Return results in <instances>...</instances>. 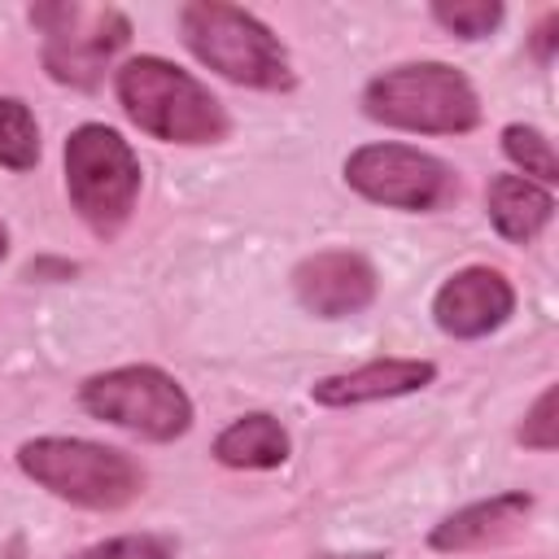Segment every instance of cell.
<instances>
[{"label": "cell", "instance_id": "6da1fadb", "mask_svg": "<svg viewBox=\"0 0 559 559\" xmlns=\"http://www.w3.org/2000/svg\"><path fill=\"white\" fill-rule=\"evenodd\" d=\"M114 92L122 114L166 144H218L231 127L223 100L166 57H131L114 74Z\"/></svg>", "mask_w": 559, "mask_h": 559}, {"label": "cell", "instance_id": "7a4b0ae2", "mask_svg": "<svg viewBox=\"0 0 559 559\" xmlns=\"http://www.w3.org/2000/svg\"><path fill=\"white\" fill-rule=\"evenodd\" d=\"M179 31L192 57L214 74H223L227 83L258 87V92H288L297 83L284 44L249 9L192 0L179 9Z\"/></svg>", "mask_w": 559, "mask_h": 559}, {"label": "cell", "instance_id": "3957f363", "mask_svg": "<svg viewBox=\"0 0 559 559\" xmlns=\"http://www.w3.org/2000/svg\"><path fill=\"white\" fill-rule=\"evenodd\" d=\"M362 114L397 131L463 135L480 122V96L467 74L445 61H406L367 83Z\"/></svg>", "mask_w": 559, "mask_h": 559}, {"label": "cell", "instance_id": "277c9868", "mask_svg": "<svg viewBox=\"0 0 559 559\" xmlns=\"http://www.w3.org/2000/svg\"><path fill=\"white\" fill-rule=\"evenodd\" d=\"M17 467L39 489L87 511H118L140 498L144 472L131 454L87 437H35L17 445Z\"/></svg>", "mask_w": 559, "mask_h": 559}, {"label": "cell", "instance_id": "5b68a950", "mask_svg": "<svg viewBox=\"0 0 559 559\" xmlns=\"http://www.w3.org/2000/svg\"><path fill=\"white\" fill-rule=\"evenodd\" d=\"M66 192L96 236H114L140 197V157L105 122H83L66 140Z\"/></svg>", "mask_w": 559, "mask_h": 559}, {"label": "cell", "instance_id": "8992f818", "mask_svg": "<svg viewBox=\"0 0 559 559\" xmlns=\"http://www.w3.org/2000/svg\"><path fill=\"white\" fill-rule=\"evenodd\" d=\"M79 402L87 415L114 428H127L144 441H175L192 428V397L183 393L175 376L148 362L114 367V371L83 380Z\"/></svg>", "mask_w": 559, "mask_h": 559}, {"label": "cell", "instance_id": "52a82bcc", "mask_svg": "<svg viewBox=\"0 0 559 559\" xmlns=\"http://www.w3.org/2000/svg\"><path fill=\"white\" fill-rule=\"evenodd\" d=\"M31 22L44 31V70L70 87H96L114 52L131 39V22L118 9L35 4Z\"/></svg>", "mask_w": 559, "mask_h": 559}, {"label": "cell", "instance_id": "ba28073f", "mask_svg": "<svg viewBox=\"0 0 559 559\" xmlns=\"http://www.w3.org/2000/svg\"><path fill=\"white\" fill-rule=\"evenodd\" d=\"M345 183L376 205L411 210V214L437 210L459 192V179L441 157L411 144H389V140L354 148L345 157Z\"/></svg>", "mask_w": 559, "mask_h": 559}, {"label": "cell", "instance_id": "9c48e42d", "mask_svg": "<svg viewBox=\"0 0 559 559\" xmlns=\"http://www.w3.org/2000/svg\"><path fill=\"white\" fill-rule=\"evenodd\" d=\"M511 310H515V288L493 266H463L432 297L437 328L445 336H459V341H476V336L498 332L511 319Z\"/></svg>", "mask_w": 559, "mask_h": 559}, {"label": "cell", "instance_id": "30bf717a", "mask_svg": "<svg viewBox=\"0 0 559 559\" xmlns=\"http://www.w3.org/2000/svg\"><path fill=\"white\" fill-rule=\"evenodd\" d=\"M293 293L319 319H349L376 301V266L354 249H323L297 262Z\"/></svg>", "mask_w": 559, "mask_h": 559}, {"label": "cell", "instance_id": "8fae6325", "mask_svg": "<svg viewBox=\"0 0 559 559\" xmlns=\"http://www.w3.org/2000/svg\"><path fill=\"white\" fill-rule=\"evenodd\" d=\"M432 380H437V367L428 358H376L354 371L323 376L319 384H310V397L319 406H362V402H380V397L419 393Z\"/></svg>", "mask_w": 559, "mask_h": 559}, {"label": "cell", "instance_id": "7c38bea8", "mask_svg": "<svg viewBox=\"0 0 559 559\" xmlns=\"http://www.w3.org/2000/svg\"><path fill=\"white\" fill-rule=\"evenodd\" d=\"M528 511H533V493H524V489H507V493L480 498V502H472V507L445 515V520L428 533V546L441 550V555L493 546V542L511 537V533L524 524Z\"/></svg>", "mask_w": 559, "mask_h": 559}, {"label": "cell", "instance_id": "4fadbf2b", "mask_svg": "<svg viewBox=\"0 0 559 559\" xmlns=\"http://www.w3.org/2000/svg\"><path fill=\"white\" fill-rule=\"evenodd\" d=\"M485 205H489V223L498 227L502 240L511 245H528L542 236V227L550 223L555 214V197L550 188L524 179V175H493L489 179V192H485Z\"/></svg>", "mask_w": 559, "mask_h": 559}, {"label": "cell", "instance_id": "5bb4252c", "mask_svg": "<svg viewBox=\"0 0 559 559\" xmlns=\"http://www.w3.org/2000/svg\"><path fill=\"white\" fill-rule=\"evenodd\" d=\"M288 450H293V441H288L284 424L266 411H249L214 437V459L223 467H245V472L280 467L288 459Z\"/></svg>", "mask_w": 559, "mask_h": 559}, {"label": "cell", "instance_id": "9a60e30c", "mask_svg": "<svg viewBox=\"0 0 559 559\" xmlns=\"http://www.w3.org/2000/svg\"><path fill=\"white\" fill-rule=\"evenodd\" d=\"M39 162V122L26 100L0 96V166L31 170Z\"/></svg>", "mask_w": 559, "mask_h": 559}, {"label": "cell", "instance_id": "2e32d148", "mask_svg": "<svg viewBox=\"0 0 559 559\" xmlns=\"http://www.w3.org/2000/svg\"><path fill=\"white\" fill-rule=\"evenodd\" d=\"M502 153L524 170V179H533V183H542V188H550V183L559 179V157H555L546 131H537V127H528V122L502 127Z\"/></svg>", "mask_w": 559, "mask_h": 559}, {"label": "cell", "instance_id": "e0dca14e", "mask_svg": "<svg viewBox=\"0 0 559 559\" xmlns=\"http://www.w3.org/2000/svg\"><path fill=\"white\" fill-rule=\"evenodd\" d=\"M432 17L459 39H485V35H493L502 26L507 9L498 0H437Z\"/></svg>", "mask_w": 559, "mask_h": 559}, {"label": "cell", "instance_id": "ac0fdd59", "mask_svg": "<svg viewBox=\"0 0 559 559\" xmlns=\"http://www.w3.org/2000/svg\"><path fill=\"white\" fill-rule=\"evenodd\" d=\"M70 559H175V542L162 533H122V537H105Z\"/></svg>", "mask_w": 559, "mask_h": 559}, {"label": "cell", "instance_id": "d6986e66", "mask_svg": "<svg viewBox=\"0 0 559 559\" xmlns=\"http://www.w3.org/2000/svg\"><path fill=\"white\" fill-rule=\"evenodd\" d=\"M520 445H528V450H555L559 445V419H555V384L550 389H542V397L533 402V411L524 415V424H520Z\"/></svg>", "mask_w": 559, "mask_h": 559}, {"label": "cell", "instance_id": "ffe728a7", "mask_svg": "<svg viewBox=\"0 0 559 559\" xmlns=\"http://www.w3.org/2000/svg\"><path fill=\"white\" fill-rule=\"evenodd\" d=\"M555 26H559V17L546 13L542 26H537V35H533V52H537V61H550V57H555Z\"/></svg>", "mask_w": 559, "mask_h": 559}, {"label": "cell", "instance_id": "44dd1931", "mask_svg": "<svg viewBox=\"0 0 559 559\" xmlns=\"http://www.w3.org/2000/svg\"><path fill=\"white\" fill-rule=\"evenodd\" d=\"M4 253H9V227L0 223V262H4Z\"/></svg>", "mask_w": 559, "mask_h": 559}]
</instances>
